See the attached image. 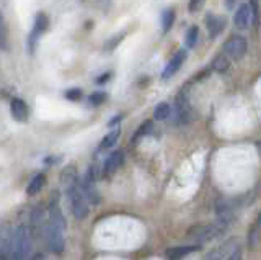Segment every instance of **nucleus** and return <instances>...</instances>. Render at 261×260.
Returning <instances> with one entry per match:
<instances>
[{"label":"nucleus","instance_id":"8","mask_svg":"<svg viewBox=\"0 0 261 260\" xmlns=\"http://www.w3.org/2000/svg\"><path fill=\"white\" fill-rule=\"evenodd\" d=\"M49 27V18L46 17V13H38L36 20H35V27H33V31L28 38V46H30V53H35V44L39 39V36L46 33V30Z\"/></svg>","mask_w":261,"mask_h":260},{"label":"nucleus","instance_id":"7","mask_svg":"<svg viewBox=\"0 0 261 260\" xmlns=\"http://www.w3.org/2000/svg\"><path fill=\"white\" fill-rule=\"evenodd\" d=\"M225 53L232 59H242L245 53H247V39L239 35L230 36L225 43Z\"/></svg>","mask_w":261,"mask_h":260},{"label":"nucleus","instance_id":"18","mask_svg":"<svg viewBox=\"0 0 261 260\" xmlns=\"http://www.w3.org/2000/svg\"><path fill=\"white\" fill-rule=\"evenodd\" d=\"M119 136H121V129H113V131H110L108 134H106L103 137V141L100 143V151H106V149H111L114 144L118 143L119 139Z\"/></svg>","mask_w":261,"mask_h":260},{"label":"nucleus","instance_id":"2","mask_svg":"<svg viewBox=\"0 0 261 260\" xmlns=\"http://www.w3.org/2000/svg\"><path fill=\"white\" fill-rule=\"evenodd\" d=\"M33 234L27 224H18L12 231L10 241V257L8 260H24L31 252Z\"/></svg>","mask_w":261,"mask_h":260},{"label":"nucleus","instance_id":"21","mask_svg":"<svg viewBox=\"0 0 261 260\" xmlns=\"http://www.w3.org/2000/svg\"><path fill=\"white\" fill-rule=\"evenodd\" d=\"M170 113H171L170 105L165 103V102H162V103L157 105V107H155V110H153V118L157 120V121H163V120H167L170 116Z\"/></svg>","mask_w":261,"mask_h":260},{"label":"nucleus","instance_id":"5","mask_svg":"<svg viewBox=\"0 0 261 260\" xmlns=\"http://www.w3.org/2000/svg\"><path fill=\"white\" fill-rule=\"evenodd\" d=\"M82 188H84V193L88 200V203H92L93 206H96L100 203V195H98V188H96V167L92 166L88 170L85 177L82 178Z\"/></svg>","mask_w":261,"mask_h":260},{"label":"nucleus","instance_id":"4","mask_svg":"<svg viewBox=\"0 0 261 260\" xmlns=\"http://www.w3.org/2000/svg\"><path fill=\"white\" fill-rule=\"evenodd\" d=\"M224 224H199V226H196L193 227V229H190V238L194 241V242H198V244H202V242H207V241H212V239H216L217 235L222 232L224 229Z\"/></svg>","mask_w":261,"mask_h":260},{"label":"nucleus","instance_id":"23","mask_svg":"<svg viewBox=\"0 0 261 260\" xmlns=\"http://www.w3.org/2000/svg\"><path fill=\"white\" fill-rule=\"evenodd\" d=\"M75 167L73 166H67L64 170H62V174H61V180H62V183H67V186L70 185V183H73L75 182Z\"/></svg>","mask_w":261,"mask_h":260},{"label":"nucleus","instance_id":"25","mask_svg":"<svg viewBox=\"0 0 261 260\" xmlns=\"http://www.w3.org/2000/svg\"><path fill=\"white\" fill-rule=\"evenodd\" d=\"M105 100H106V95L101 93V92H96V93L90 95V103H92V105H101Z\"/></svg>","mask_w":261,"mask_h":260},{"label":"nucleus","instance_id":"24","mask_svg":"<svg viewBox=\"0 0 261 260\" xmlns=\"http://www.w3.org/2000/svg\"><path fill=\"white\" fill-rule=\"evenodd\" d=\"M198 36H199V30L198 27H191L190 31H188V35H186V46L190 48H194L196 43H198Z\"/></svg>","mask_w":261,"mask_h":260},{"label":"nucleus","instance_id":"14","mask_svg":"<svg viewBox=\"0 0 261 260\" xmlns=\"http://www.w3.org/2000/svg\"><path fill=\"white\" fill-rule=\"evenodd\" d=\"M251 20V7L250 5H242L239 10H237L235 17H233V25L239 30L248 28V23Z\"/></svg>","mask_w":261,"mask_h":260},{"label":"nucleus","instance_id":"31","mask_svg":"<svg viewBox=\"0 0 261 260\" xmlns=\"http://www.w3.org/2000/svg\"><path fill=\"white\" fill-rule=\"evenodd\" d=\"M259 154H261V146H259Z\"/></svg>","mask_w":261,"mask_h":260},{"label":"nucleus","instance_id":"17","mask_svg":"<svg viewBox=\"0 0 261 260\" xmlns=\"http://www.w3.org/2000/svg\"><path fill=\"white\" fill-rule=\"evenodd\" d=\"M46 185V177L43 174H38L31 178V182L28 183L27 186V193L30 195V197H35V195H38L41 190H43V186Z\"/></svg>","mask_w":261,"mask_h":260},{"label":"nucleus","instance_id":"20","mask_svg":"<svg viewBox=\"0 0 261 260\" xmlns=\"http://www.w3.org/2000/svg\"><path fill=\"white\" fill-rule=\"evenodd\" d=\"M150 131H152V121L147 120V121H144V123L137 128V131L134 133V136H133V144H137L141 139H144V137L149 134Z\"/></svg>","mask_w":261,"mask_h":260},{"label":"nucleus","instance_id":"28","mask_svg":"<svg viewBox=\"0 0 261 260\" xmlns=\"http://www.w3.org/2000/svg\"><path fill=\"white\" fill-rule=\"evenodd\" d=\"M204 5V0H190V12H199Z\"/></svg>","mask_w":261,"mask_h":260},{"label":"nucleus","instance_id":"10","mask_svg":"<svg viewBox=\"0 0 261 260\" xmlns=\"http://www.w3.org/2000/svg\"><path fill=\"white\" fill-rule=\"evenodd\" d=\"M185 59H186V51H185V50L176 51V54L170 59V62L167 64L165 70H163L162 79H163V80H168L170 77H173V76L176 74V72L179 70V67L183 66Z\"/></svg>","mask_w":261,"mask_h":260},{"label":"nucleus","instance_id":"13","mask_svg":"<svg viewBox=\"0 0 261 260\" xmlns=\"http://www.w3.org/2000/svg\"><path fill=\"white\" fill-rule=\"evenodd\" d=\"M10 113L16 121H20V123H24V121L28 120V107H27V103L20 99H12Z\"/></svg>","mask_w":261,"mask_h":260},{"label":"nucleus","instance_id":"3","mask_svg":"<svg viewBox=\"0 0 261 260\" xmlns=\"http://www.w3.org/2000/svg\"><path fill=\"white\" fill-rule=\"evenodd\" d=\"M67 198L70 203L72 215L77 219H85L88 215V200L84 193V188H82V183L75 180L67 186Z\"/></svg>","mask_w":261,"mask_h":260},{"label":"nucleus","instance_id":"19","mask_svg":"<svg viewBox=\"0 0 261 260\" xmlns=\"http://www.w3.org/2000/svg\"><path fill=\"white\" fill-rule=\"evenodd\" d=\"M212 69L219 74H225V72L230 69V61H228V56L225 54H217L214 62H212Z\"/></svg>","mask_w":261,"mask_h":260},{"label":"nucleus","instance_id":"27","mask_svg":"<svg viewBox=\"0 0 261 260\" xmlns=\"http://www.w3.org/2000/svg\"><path fill=\"white\" fill-rule=\"evenodd\" d=\"M243 258V250H242V247H235L230 254H228V257H227V260H242Z\"/></svg>","mask_w":261,"mask_h":260},{"label":"nucleus","instance_id":"16","mask_svg":"<svg viewBox=\"0 0 261 260\" xmlns=\"http://www.w3.org/2000/svg\"><path fill=\"white\" fill-rule=\"evenodd\" d=\"M206 27H207V31H209V36L211 38H216L220 33V31L224 30V27H225V18L217 17V15H207Z\"/></svg>","mask_w":261,"mask_h":260},{"label":"nucleus","instance_id":"30","mask_svg":"<svg viewBox=\"0 0 261 260\" xmlns=\"http://www.w3.org/2000/svg\"><path fill=\"white\" fill-rule=\"evenodd\" d=\"M258 226H259V227H261V213H259V215H258Z\"/></svg>","mask_w":261,"mask_h":260},{"label":"nucleus","instance_id":"11","mask_svg":"<svg viewBox=\"0 0 261 260\" xmlns=\"http://www.w3.org/2000/svg\"><path fill=\"white\" fill-rule=\"evenodd\" d=\"M31 226H30V229H31V234L33 235H36L38 232L43 231L46 234V224H47V218L44 215V209L43 208H35L33 209V213H31Z\"/></svg>","mask_w":261,"mask_h":260},{"label":"nucleus","instance_id":"22","mask_svg":"<svg viewBox=\"0 0 261 260\" xmlns=\"http://www.w3.org/2000/svg\"><path fill=\"white\" fill-rule=\"evenodd\" d=\"M175 21V10H165L163 12V17H162V28H163V33H167V31L171 28V25H173Z\"/></svg>","mask_w":261,"mask_h":260},{"label":"nucleus","instance_id":"29","mask_svg":"<svg viewBox=\"0 0 261 260\" xmlns=\"http://www.w3.org/2000/svg\"><path fill=\"white\" fill-rule=\"evenodd\" d=\"M235 0H227V9H233Z\"/></svg>","mask_w":261,"mask_h":260},{"label":"nucleus","instance_id":"15","mask_svg":"<svg viewBox=\"0 0 261 260\" xmlns=\"http://www.w3.org/2000/svg\"><path fill=\"white\" fill-rule=\"evenodd\" d=\"M199 249V246H196V244H191V246H176V247H170L167 249V257L170 260H179L186 255H190L191 252H196Z\"/></svg>","mask_w":261,"mask_h":260},{"label":"nucleus","instance_id":"1","mask_svg":"<svg viewBox=\"0 0 261 260\" xmlns=\"http://www.w3.org/2000/svg\"><path fill=\"white\" fill-rule=\"evenodd\" d=\"M65 218L59 203L53 201L47 213V224H46V242L47 247L54 254H62L65 247Z\"/></svg>","mask_w":261,"mask_h":260},{"label":"nucleus","instance_id":"12","mask_svg":"<svg viewBox=\"0 0 261 260\" xmlns=\"http://www.w3.org/2000/svg\"><path fill=\"white\" fill-rule=\"evenodd\" d=\"M216 216L219 219L220 224H230L232 219H233V211H232V206L228 205L225 200H217L216 201Z\"/></svg>","mask_w":261,"mask_h":260},{"label":"nucleus","instance_id":"6","mask_svg":"<svg viewBox=\"0 0 261 260\" xmlns=\"http://www.w3.org/2000/svg\"><path fill=\"white\" fill-rule=\"evenodd\" d=\"M191 118H193V110H191L190 100H188L186 93L181 92L176 97V102H175V123L178 126H186V125H190Z\"/></svg>","mask_w":261,"mask_h":260},{"label":"nucleus","instance_id":"26","mask_svg":"<svg viewBox=\"0 0 261 260\" xmlns=\"http://www.w3.org/2000/svg\"><path fill=\"white\" fill-rule=\"evenodd\" d=\"M80 97H82V92L79 90V88H70V90L65 92V99H69L72 102L80 100Z\"/></svg>","mask_w":261,"mask_h":260},{"label":"nucleus","instance_id":"9","mask_svg":"<svg viewBox=\"0 0 261 260\" xmlns=\"http://www.w3.org/2000/svg\"><path fill=\"white\" fill-rule=\"evenodd\" d=\"M122 162H124V152H122V151H113L110 156L105 159V162H103L101 175L105 178L111 177L122 166Z\"/></svg>","mask_w":261,"mask_h":260}]
</instances>
